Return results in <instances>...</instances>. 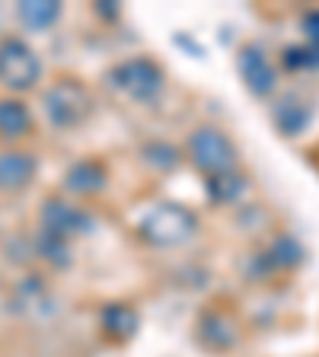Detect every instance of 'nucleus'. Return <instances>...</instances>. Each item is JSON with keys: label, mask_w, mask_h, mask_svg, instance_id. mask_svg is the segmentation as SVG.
I'll return each mask as SVG.
<instances>
[{"label": "nucleus", "mask_w": 319, "mask_h": 357, "mask_svg": "<svg viewBox=\"0 0 319 357\" xmlns=\"http://www.w3.org/2000/svg\"><path fill=\"white\" fill-rule=\"evenodd\" d=\"M138 233L144 243L156 245V249H172V245L188 243L198 233V214L179 201H160L138 220Z\"/></svg>", "instance_id": "f257e3e1"}, {"label": "nucleus", "mask_w": 319, "mask_h": 357, "mask_svg": "<svg viewBox=\"0 0 319 357\" xmlns=\"http://www.w3.org/2000/svg\"><path fill=\"white\" fill-rule=\"evenodd\" d=\"M186 156L188 163L201 172L205 178L233 172L239 166V150L233 144V137L227 131H221L217 125H201L188 134L186 141Z\"/></svg>", "instance_id": "f03ea898"}, {"label": "nucleus", "mask_w": 319, "mask_h": 357, "mask_svg": "<svg viewBox=\"0 0 319 357\" xmlns=\"http://www.w3.org/2000/svg\"><path fill=\"white\" fill-rule=\"evenodd\" d=\"M96 99L89 93L87 83L74 80V77H61L52 86L42 93V112L45 119L52 121L54 128L67 131V128H80L83 121L93 115Z\"/></svg>", "instance_id": "7ed1b4c3"}, {"label": "nucleus", "mask_w": 319, "mask_h": 357, "mask_svg": "<svg viewBox=\"0 0 319 357\" xmlns=\"http://www.w3.org/2000/svg\"><path fill=\"white\" fill-rule=\"evenodd\" d=\"M42 58L22 36L0 38V86L10 89L13 96L29 93L42 83Z\"/></svg>", "instance_id": "20e7f679"}, {"label": "nucleus", "mask_w": 319, "mask_h": 357, "mask_svg": "<svg viewBox=\"0 0 319 357\" xmlns=\"http://www.w3.org/2000/svg\"><path fill=\"white\" fill-rule=\"evenodd\" d=\"M109 83L134 102H154L166 86V74L154 58H128L109 70Z\"/></svg>", "instance_id": "39448f33"}, {"label": "nucleus", "mask_w": 319, "mask_h": 357, "mask_svg": "<svg viewBox=\"0 0 319 357\" xmlns=\"http://www.w3.org/2000/svg\"><path fill=\"white\" fill-rule=\"evenodd\" d=\"M93 230V214L87 208H80L77 201H64V198H48L42 204V233L54 239H71L87 236Z\"/></svg>", "instance_id": "423d86ee"}, {"label": "nucleus", "mask_w": 319, "mask_h": 357, "mask_svg": "<svg viewBox=\"0 0 319 357\" xmlns=\"http://www.w3.org/2000/svg\"><path fill=\"white\" fill-rule=\"evenodd\" d=\"M237 70H239V80L246 83V89H249L255 99H265L278 89V67H275V61L268 58V52L262 45L249 42L239 48Z\"/></svg>", "instance_id": "0eeeda50"}, {"label": "nucleus", "mask_w": 319, "mask_h": 357, "mask_svg": "<svg viewBox=\"0 0 319 357\" xmlns=\"http://www.w3.org/2000/svg\"><path fill=\"white\" fill-rule=\"evenodd\" d=\"M198 338L208 351H233L239 344V322L223 310H208L198 322Z\"/></svg>", "instance_id": "6e6552de"}, {"label": "nucleus", "mask_w": 319, "mask_h": 357, "mask_svg": "<svg viewBox=\"0 0 319 357\" xmlns=\"http://www.w3.org/2000/svg\"><path fill=\"white\" fill-rule=\"evenodd\" d=\"M38 176V160L26 150H0V192H22Z\"/></svg>", "instance_id": "1a4fd4ad"}, {"label": "nucleus", "mask_w": 319, "mask_h": 357, "mask_svg": "<svg viewBox=\"0 0 319 357\" xmlns=\"http://www.w3.org/2000/svg\"><path fill=\"white\" fill-rule=\"evenodd\" d=\"M304 259H306V249L294 233H281V236H275L259 252V265L265 268L268 275H272V271H294V268L304 265Z\"/></svg>", "instance_id": "9d476101"}, {"label": "nucleus", "mask_w": 319, "mask_h": 357, "mask_svg": "<svg viewBox=\"0 0 319 357\" xmlns=\"http://www.w3.org/2000/svg\"><path fill=\"white\" fill-rule=\"evenodd\" d=\"M272 121H275L278 134L297 137V134H304L306 128H310L313 105L306 102L304 96H297V93H288V96H281L275 105H272Z\"/></svg>", "instance_id": "9b49d317"}, {"label": "nucleus", "mask_w": 319, "mask_h": 357, "mask_svg": "<svg viewBox=\"0 0 319 357\" xmlns=\"http://www.w3.org/2000/svg\"><path fill=\"white\" fill-rule=\"evenodd\" d=\"M105 185H109V169L99 160H80L64 172V192L74 198H93L105 192Z\"/></svg>", "instance_id": "f8f14e48"}, {"label": "nucleus", "mask_w": 319, "mask_h": 357, "mask_svg": "<svg viewBox=\"0 0 319 357\" xmlns=\"http://www.w3.org/2000/svg\"><path fill=\"white\" fill-rule=\"evenodd\" d=\"M32 128H36V119H32V109L22 102L20 96H3L0 99V141H22L29 137Z\"/></svg>", "instance_id": "ddd939ff"}, {"label": "nucleus", "mask_w": 319, "mask_h": 357, "mask_svg": "<svg viewBox=\"0 0 319 357\" xmlns=\"http://www.w3.org/2000/svg\"><path fill=\"white\" fill-rule=\"evenodd\" d=\"M61 13H64V7L54 3V0H22V3H16V20L22 22V29L29 32L52 29L61 20Z\"/></svg>", "instance_id": "4468645a"}, {"label": "nucleus", "mask_w": 319, "mask_h": 357, "mask_svg": "<svg viewBox=\"0 0 319 357\" xmlns=\"http://www.w3.org/2000/svg\"><path fill=\"white\" fill-rule=\"evenodd\" d=\"M138 310L128 303H109L103 310V316H99V326H103V332L109 335L112 342H128L134 332H138Z\"/></svg>", "instance_id": "2eb2a0df"}, {"label": "nucleus", "mask_w": 319, "mask_h": 357, "mask_svg": "<svg viewBox=\"0 0 319 357\" xmlns=\"http://www.w3.org/2000/svg\"><path fill=\"white\" fill-rule=\"evenodd\" d=\"M246 188H249V182H246V176L239 169L205 178V192H208L211 204H237L246 195Z\"/></svg>", "instance_id": "dca6fc26"}, {"label": "nucleus", "mask_w": 319, "mask_h": 357, "mask_svg": "<svg viewBox=\"0 0 319 357\" xmlns=\"http://www.w3.org/2000/svg\"><path fill=\"white\" fill-rule=\"evenodd\" d=\"M300 32H304V48L310 52L313 67L319 70V10H306L300 16Z\"/></svg>", "instance_id": "f3484780"}]
</instances>
